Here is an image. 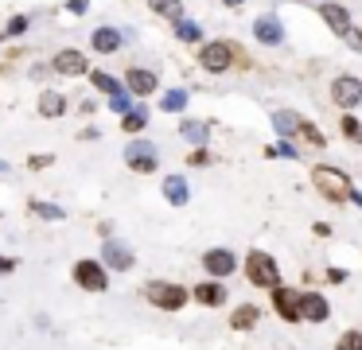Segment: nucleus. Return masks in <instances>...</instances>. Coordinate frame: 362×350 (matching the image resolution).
I'll return each instance as SVG.
<instances>
[{
	"label": "nucleus",
	"mask_w": 362,
	"mask_h": 350,
	"mask_svg": "<svg viewBox=\"0 0 362 350\" xmlns=\"http://www.w3.org/2000/svg\"><path fill=\"white\" fill-rule=\"evenodd\" d=\"M0 171H4V164H0Z\"/></svg>",
	"instance_id": "a19ab883"
},
{
	"label": "nucleus",
	"mask_w": 362,
	"mask_h": 350,
	"mask_svg": "<svg viewBox=\"0 0 362 350\" xmlns=\"http://www.w3.org/2000/svg\"><path fill=\"white\" fill-rule=\"evenodd\" d=\"M234 63H242V47L226 39H211V43H199V67L211 70V74H222L230 70Z\"/></svg>",
	"instance_id": "f257e3e1"
},
{
	"label": "nucleus",
	"mask_w": 362,
	"mask_h": 350,
	"mask_svg": "<svg viewBox=\"0 0 362 350\" xmlns=\"http://www.w3.org/2000/svg\"><path fill=\"white\" fill-rule=\"evenodd\" d=\"M331 101H335L339 109H354V105H362V78H354V74H339L335 82H331Z\"/></svg>",
	"instance_id": "423d86ee"
},
{
	"label": "nucleus",
	"mask_w": 362,
	"mask_h": 350,
	"mask_svg": "<svg viewBox=\"0 0 362 350\" xmlns=\"http://www.w3.org/2000/svg\"><path fill=\"white\" fill-rule=\"evenodd\" d=\"M32 210H35L39 218H51V222L67 218V210H63V207H55V202H39V199H32Z\"/></svg>",
	"instance_id": "cd10ccee"
},
{
	"label": "nucleus",
	"mask_w": 362,
	"mask_h": 350,
	"mask_svg": "<svg viewBox=\"0 0 362 350\" xmlns=\"http://www.w3.org/2000/svg\"><path fill=\"white\" fill-rule=\"evenodd\" d=\"M16 273V257H0V276H8Z\"/></svg>",
	"instance_id": "72a5a7b5"
},
{
	"label": "nucleus",
	"mask_w": 362,
	"mask_h": 350,
	"mask_svg": "<svg viewBox=\"0 0 362 350\" xmlns=\"http://www.w3.org/2000/svg\"><path fill=\"white\" fill-rule=\"evenodd\" d=\"M121 43H125V39H121L117 27H98V32L90 35V47L98 51V55H113V51H117Z\"/></svg>",
	"instance_id": "f3484780"
},
{
	"label": "nucleus",
	"mask_w": 362,
	"mask_h": 350,
	"mask_svg": "<svg viewBox=\"0 0 362 350\" xmlns=\"http://www.w3.org/2000/svg\"><path fill=\"white\" fill-rule=\"evenodd\" d=\"M269 292H273V308H277V316L288 319V323H296V319H300V292L285 288V284H277V288H269Z\"/></svg>",
	"instance_id": "9d476101"
},
{
	"label": "nucleus",
	"mask_w": 362,
	"mask_h": 350,
	"mask_svg": "<svg viewBox=\"0 0 362 350\" xmlns=\"http://www.w3.org/2000/svg\"><path fill=\"white\" fill-rule=\"evenodd\" d=\"M176 35H179L183 43H202V27L195 24V20H187V16L176 20Z\"/></svg>",
	"instance_id": "393cba45"
},
{
	"label": "nucleus",
	"mask_w": 362,
	"mask_h": 350,
	"mask_svg": "<svg viewBox=\"0 0 362 350\" xmlns=\"http://www.w3.org/2000/svg\"><path fill=\"white\" fill-rule=\"evenodd\" d=\"M202 268H207L214 280H222V276H230L238 268V257L230 249H207L202 253Z\"/></svg>",
	"instance_id": "f8f14e48"
},
{
	"label": "nucleus",
	"mask_w": 362,
	"mask_h": 350,
	"mask_svg": "<svg viewBox=\"0 0 362 350\" xmlns=\"http://www.w3.org/2000/svg\"><path fill=\"white\" fill-rule=\"evenodd\" d=\"M253 35L265 47H277V43H285V24H280V16H257L253 20Z\"/></svg>",
	"instance_id": "ddd939ff"
},
{
	"label": "nucleus",
	"mask_w": 362,
	"mask_h": 350,
	"mask_svg": "<svg viewBox=\"0 0 362 350\" xmlns=\"http://www.w3.org/2000/svg\"><path fill=\"white\" fill-rule=\"evenodd\" d=\"M148 8L156 12V16H164V20L176 24V20L183 16V0H148Z\"/></svg>",
	"instance_id": "412c9836"
},
{
	"label": "nucleus",
	"mask_w": 362,
	"mask_h": 350,
	"mask_svg": "<svg viewBox=\"0 0 362 350\" xmlns=\"http://www.w3.org/2000/svg\"><path fill=\"white\" fill-rule=\"evenodd\" d=\"M245 280H250L253 288H277L280 284L277 261H273L265 249H250L245 253Z\"/></svg>",
	"instance_id": "7ed1b4c3"
},
{
	"label": "nucleus",
	"mask_w": 362,
	"mask_h": 350,
	"mask_svg": "<svg viewBox=\"0 0 362 350\" xmlns=\"http://www.w3.org/2000/svg\"><path fill=\"white\" fill-rule=\"evenodd\" d=\"M67 8H70V12H75V16H82V12H86V8H90V0H70Z\"/></svg>",
	"instance_id": "c9c22d12"
},
{
	"label": "nucleus",
	"mask_w": 362,
	"mask_h": 350,
	"mask_svg": "<svg viewBox=\"0 0 362 350\" xmlns=\"http://www.w3.org/2000/svg\"><path fill=\"white\" fill-rule=\"evenodd\" d=\"M320 16L335 35H351V12H347L343 4H320Z\"/></svg>",
	"instance_id": "2eb2a0df"
},
{
	"label": "nucleus",
	"mask_w": 362,
	"mask_h": 350,
	"mask_svg": "<svg viewBox=\"0 0 362 350\" xmlns=\"http://www.w3.org/2000/svg\"><path fill=\"white\" fill-rule=\"evenodd\" d=\"M312 183H316V191L323 195L328 202H347L351 199V179H347V171H339V167H328V164H320L312 171Z\"/></svg>",
	"instance_id": "f03ea898"
},
{
	"label": "nucleus",
	"mask_w": 362,
	"mask_h": 350,
	"mask_svg": "<svg viewBox=\"0 0 362 350\" xmlns=\"http://www.w3.org/2000/svg\"><path fill=\"white\" fill-rule=\"evenodd\" d=\"M296 133H300L304 141L312 144V148H323V133H320V129L312 125V121H304V117H300V129H296Z\"/></svg>",
	"instance_id": "c85d7f7f"
},
{
	"label": "nucleus",
	"mask_w": 362,
	"mask_h": 350,
	"mask_svg": "<svg viewBox=\"0 0 362 350\" xmlns=\"http://www.w3.org/2000/svg\"><path fill=\"white\" fill-rule=\"evenodd\" d=\"M144 300L152 304V308L160 311H179L187 300H191V292L183 288V284H168V280H152L148 288H144Z\"/></svg>",
	"instance_id": "20e7f679"
},
{
	"label": "nucleus",
	"mask_w": 362,
	"mask_h": 350,
	"mask_svg": "<svg viewBox=\"0 0 362 350\" xmlns=\"http://www.w3.org/2000/svg\"><path fill=\"white\" fill-rule=\"evenodd\" d=\"M63 109H67V98H63V93L47 90V93L39 98V113L51 117V121H55V117H63Z\"/></svg>",
	"instance_id": "aec40b11"
},
{
	"label": "nucleus",
	"mask_w": 362,
	"mask_h": 350,
	"mask_svg": "<svg viewBox=\"0 0 362 350\" xmlns=\"http://www.w3.org/2000/svg\"><path fill=\"white\" fill-rule=\"evenodd\" d=\"M156 144L152 141H133L125 148V164L133 167V171H141V175H148V171H156Z\"/></svg>",
	"instance_id": "1a4fd4ad"
},
{
	"label": "nucleus",
	"mask_w": 362,
	"mask_h": 350,
	"mask_svg": "<svg viewBox=\"0 0 362 350\" xmlns=\"http://www.w3.org/2000/svg\"><path fill=\"white\" fill-rule=\"evenodd\" d=\"M27 24H32V20H27V16H12L4 32H8V35H24V32H27Z\"/></svg>",
	"instance_id": "7c9ffc66"
},
{
	"label": "nucleus",
	"mask_w": 362,
	"mask_h": 350,
	"mask_svg": "<svg viewBox=\"0 0 362 350\" xmlns=\"http://www.w3.org/2000/svg\"><path fill=\"white\" fill-rule=\"evenodd\" d=\"M164 199H168L172 207H187L191 191H187V183L179 179V175H168V179H164Z\"/></svg>",
	"instance_id": "a211bd4d"
},
{
	"label": "nucleus",
	"mask_w": 362,
	"mask_h": 350,
	"mask_svg": "<svg viewBox=\"0 0 362 350\" xmlns=\"http://www.w3.org/2000/svg\"><path fill=\"white\" fill-rule=\"evenodd\" d=\"M144 125H148V109H144V105H133V109H125V121H121V129H125L129 136H133V133H141Z\"/></svg>",
	"instance_id": "4be33fe9"
},
{
	"label": "nucleus",
	"mask_w": 362,
	"mask_h": 350,
	"mask_svg": "<svg viewBox=\"0 0 362 350\" xmlns=\"http://www.w3.org/2000/svg\"><path fill=\"white\" fill-rule=\"evenodd\" d=\"M160 109H164V113H183V109H187V90H168L160 98Z\"/></svg>",
	"instance_id": "a878e982"
},
{
	"label": "nucleus",
	"mask_w": 362,
	"mask_h": 350,
	"mask_svg": "<svg viewBox=\"0 0 362 350\" xmlns=\"http://www.w3.org/2000/svg\"><path fill=\"white\" fill-rule=\"evenodd\" d=\"M156 86H160V78H156V70L148 67H133L125 74V90L136 93V98H148V93H156Z\"/></svg>",
	"instance_id": "9b49d317"
},
{
	"label": "nucleus",
	"mask_w": 362,
	"mask_h": 350,
	"mask_svg": "<svg viewBox=\"0 0 362 350\" xmlns=\"http://www.w3.org/2000/svg\"><path fill=\"white\" fill-rule=\"evenodd\" d=\"M195 300L202 304V308H222L226 304V288H222L219 280H207V284H195V292H191Z\"/></svg>",
	"instance_id": "dca6fc26"
},
{
	"label": "nucleus",
	"mask_w": 362,
	"mask_h": 350,
	"mask_svg": "<svg viewBox=\"0 0 362 350\" xmlns=\"http://www.w3.org/2000/svg\"><path fill=\"white\" fill-rule=\"evenodd\" d=\"M331 316L328 300H323L320 292H300V319H308V323H323V319Z\"/></svg>",
	"instance_id": "4468645a"
},
{
	"label": "nucleus",
	"mask_w": 362,
	"mask_h": 350,
	"mask_svg": "<svg viewBox=\"0 0 362 350\" xmlns=\"http://www.w3.org/2000/svg\"><path fill=\"white\" fill-rule=\"evenodd\" d=\"M90 82H93V90H98V93H105V98H113V93H121V90H125V86H121L113 74H105V70H90Z\"/></svg>",
	"instance_id": "6ab92c4d"
},
{
	"label": "nucleus",
	"mask_w": 362,
	"mask_h": 350,
	"mask_svg": "<svg viewBox=\"0 0 362 350\" xmlns=\"http://www.w3.org/2000/svg\"><path fill=\"white\" fill-rule=\"evenodd\" d=\"M101 265L110 273H129L136 265V253L125 242H101Z\"/></svg>",
	"instance_id": "0eeeda50"
},
{
	"label": "nucleus",
	"mask_w": 362,
	"mask_h": 350,
	"mask_svg": "<svg viewBox=\"0 0 362 350\" xmlns=\"http://www.w3.org/2000/svg\"><path fill=\"white\" fill-rule=\"evenodd\" d=\"M269 156H288V160H296V156H300V152H296V148H292V144H288V141H280V144H273V148H269Z\"/></svg>",
	"instance_id": "2f4dec72"
},
{
	"label": "nucleus",
	"mask_w": 362,
	"mask_h": 350,
	"mask_svg": "<svg viewBox=\"0 0 362 350\" xmlns=\"http://www.w3.org/2000/svg\"><path fill=\"white\" fill-rule=\"evenodd\" d=\"M343 133L347 136H358V121H354V117H343Z\"/></svg>",
	"instance_id": "f704fd0d"
},
{
	"label": "nucleus",
	"mask_w": 362,
	"mask_h": 350,
	"mask_svg": "<svg viewBox=\"0 0 362 350\" xmlns=\"http://www.w3.org/2000/svg\"><path fill=\"white\" fill-rule=\"evenodd\" d=\"M219 4H226V8H242L245 0H219Z\"/></svg>",
	"instance_id": "4c0bfd02"
},
{
	"label": "nucleus",
	"mask_w": 362,
	"mask_h": 350,
	"mask_svg": "<svg viewBox=\"0 0 362 350\" xmlns=\"http://www.w3.org/2000/svg\"><path fill=\"white\" fill-rule=\"evenodd\" d=\"M339 350H362V331H347V335H339Z\"/></svg>",
	"instance_id": "c756f323"
},
{
	"label": "nucleus",
	"mask_w": 362,
	"mask_h": 350,
	"mask_svg": "<svg viewBox=\"0 0 362 350\" xmlns=\"http://www.w3.org/2000/svg\"><path fill=\"white\" fill-rule=\"evenodd\" d=\"M75 284L86 292H105L110 288V268L93 257H82V261H75Z\"/></svg>",
	"instance_id": "39448f33"
},
{
	"label": "nucleus",
	"mask_w": 362,
	"mask_h": 350,
	"mask_svg": "<svg viewBox=\"0 0 362 350\" xmlns=\"http://www.w3.org/2000/svg\"><path fill=\"white\" fill-rule=\"evenodd\" d=\"M51 70H55V74H67V78L90 74V55H82V51L67 47V51H59V55L51 58Z\"/></svg>",
	"instance_id": "6e6552de"
},
{
	"label": "nucleus",
	"mask_w": 362,
	"mask_h": 350,
	"mask_svg": "<svg viewBox=\"0 0 362 350\" xmlns=\"http://www.w3.org/2000/svg\"><path fill=\"white\" fill-rule=\"evenodd\" d=\"M351 199H354V202H358V207H362V191H351Z\"/></svg>",
	"instance_id": "58836bf2"
},
{
	"label": "nucleus",
	"mask_w": 362,
	"mask_h": 350,
	"mask_svg": "<svg viewBox=\"0 0 362 350\" xmlns=\"http://www.w3.org/2000/svg\"><path fill=\"white\" fill-rule=\"evenodd\" d=\"M257 319H261V311L253 308V304H245V308H238L234 316H230V327H234V331H250Z\"/></svg>",
	"instance_id": "5701e85b"
},
{
	"label": "nucleus",
	"mask_w": 362,
	"mask_h": 350,
	"mask_svg": "<svg viewBox=\"0 0 362 350\" xmlns=\"http://www.w3.org/2000/svg\"><path fill=\"white\" fill-rule=\"evenodd\" d=\"M328 280H331V284H343L347 273H343V268H328Z\"/></svg>",
	"instance_id": "e433bc0d"
},
{
	"label": "nucleus",
	"mask_w": 362,
	"mask_h": 350,
	"mask_svg": "<svg viewBox=\"0 0 362 350\" xmlns=\"http://www.w3.org/2000/svg\"><path fill=\"white\" fill-rule=\"evenodd\" d=\"M110 109H113V113H125V109H129V93H125V90L113 93V98H110Z\"/></svg>",
	"instance_id": "473e14b6"
},
{
	"label": "nucleus",
	"mask_w": 362,
	"mask_h": 350,
	"mask_svg": "<svg viewBox=\"0 0 362 350\" xmlns=\"http://www.w3.org/2000/svg\"><path fill=\"white\" fill-rule=\"evenodd\" d=\"M179 133H183L195 148H207V125H199V121H183V125H179Z\"/></svg>",
	"instance_id": "bb28decb"
},
{
	"label": "nucleus",
	"mask_w": 362,
	"mask_h": 350,
	"mask_svg": "<svg viewBox=\"0 0 362 350\" xmlns=\"http://www.w3.org/2000/svg\"><path fill=\"white\" fill-rule=\"evenodd\" d=\"M273 129H277L280 136H292L296 129H300V117H296L292 109H280V113H273Z\"/></svg>",
	"instance_id": "b1692460"
},
{
	"label": "nucleus",
	"mask_w": 362,
	"mask_h": 350,
	"mask_svg": "<svg viewBox=\"0 0 362 350\" xmlns=\"http://www.w3.org/2000/svg\"><path fill=\"white\" fill-rule=\"evenodd\" d=\"M354 43H358V47H362V32H358V39H354Z\"/></svg>",
	"instance_id": "ea45409f"
}]
</instances>
